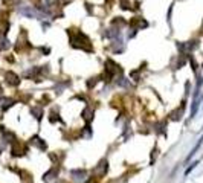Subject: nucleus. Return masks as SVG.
Here are the masks:
<instances>
[{"mask_svg": "<svg viewBox=\"0 0 203 183\" xmlns=\"http://www.w3.org/2000/svg\"><path fill=\"white\" fill-rule=\"evenodd\" d=\"M19 11L21 16H25V17H28V18H41L43 17V12L34 9L32 6H21Z\"/></svg>", "mask_w": 203, "mask_h": 183, "instance_id": "nucleus-1", "label": "nucleus"}, {"mask_svg": "<svg viewBox=\"0 0 203 183\" xmlns=\"http://www.w3.org/2000/svg\"><path fill=\"white\" fill-rule=\"evenodd\" d=\"M5 78H6V83H8V84H11V86H17V84L20 83L19 75H16L14 72H6Z\"/></svg>", "mask_w": 203, "mask_h": 183, "instance_id": "nucleus-2", "label": "nucleus"}, {"mask_svg": "<svg viewBox=\"0 0 203 183\" xmlns=\"http://www.w3.org/2000/svg\"><path fill=\"white\" fill-rule=\"evenodd\" d=\"M40 3H41V9L44 11H49L51 8H54V5H55V0H40Z\"/></svg>", "mask_w": 203, "mask_h": 183, "instance_id": "nucleus-3", "label": "nucleus"}, {"mask_svg": "<svg viewBox=\"0 0 203 183\" xmlns=\"http://www.w3.org/2000/svg\"><path fill=\"white\" fill-rule=\"evenodd\" d=\"M194 47H197V43H196V41H194V44H189V43H180V44H179V49L183 51V52H189V51H192Z\"/></svg>", "mask_w": 203, "mask_h": 183, "instance_id": "nucleus-4", "label": "nucleus"}, {"mask_svg": "<svg viewBox=\"0 0 203 183\" xmlns=\"http://www.w3.org/2000/svg\"><path fill=\"white\" fill-rule=\"evenodd\" d=\"M202 144H203V136H202V137H200V139H199V142H197V145H196V146H194V148H192V151L189 153V156L186 157V160H189V159H191V157H192V156H194V154L197 153V150L200 148V145H202Z\"/></svg>", "mask_w": 203, "mask_h": 183, "instance_id": "nucleus-5", "label": "nucleus"}, {"mask_svg": "<svg viewBox=\"0 0 203 183\" xmlns=\"http://www.w3.org/2000/svg\"><path fill=\"white\" fill-rule=\"evenodd\" d=\"M106 37H119V29H109V32H106Z\"/></svg>", "mask_w": 203, "mask_h": 183, "instance_id": "nucleus-6", "label": "nucleus"}, {"mask_svg": "<svg viewBox=\"0 0 203 183\" xmlns=\"http://www.w3.org/2000/svg\"><path fill=\"white\" fill-rule=\"evenodd\" d=\"M8 47H9V41H8L6 38L0 40V51H3V49H8Z\"/></svg>", "mask_w": 203, "mask_h": 183, "instance_id": "nucleus-7", "label": "nucleus"}, {"mask_svg": "<svg viewBox=\"0 0 203 183\" xmlns=\"http://www.w3.org/2000/svg\"><path fill=\"white\" fill-rule=\"evenodd\" d=\"M197 109H199V101H194V104H192V109H191V116H194V114H196Z\"/></svg>", "mask_w": 203, "mask_h": 183, "instance_id": "nucleus-8", "label": "nucleus"}, {"mask_svg": "<svg viewBox=\"0 0 203 183\" xmlns=\"http://www.w3.org/2000/svg\"><path fill=\"white\" fill-rule=\"evenodd\" d=\"M197 165H199V162H194V163H192L191 166H189V168H188V169H186V171H185V174L188 176V174H189V172H191V171H192V169H194V168H196Z\"/></svg>", "mask_w": 203, "mask_h": 183, "instance_id": "nucleus-9", "label": "nucleus"}]
</instances>
